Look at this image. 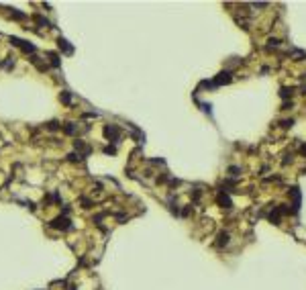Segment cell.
I'll use <instances>...</instances> for the list:
<instances>
[{
  "instance_id": "cell-1",
  "label": "cell",
  "mask_w": 306,
  "mask_h": 290,
  "mask_svg": "<svg viewBox=\"0 0 306 290\" xmlns=\"http://www.w3.org/2000/svg\"><path fill=\"white\" fill-rule=\"evenodd\" d=\"M10 43H14V45H18V47H23L25 51H29V53L35 51V47H33L31 43H27V41H23V39H17V37H10Z\"/></svg>"
},
{
  "instance_id": "cell-2",
  "label": "cell",
  "mask_w": 306,
  "mask_h": 290,
  "mask_svg": "<svg viewBox=\"0 0 306 290\" xmlns=\"http://www.w3.org/2000/svg\"><path fill=\"white\" fill-rule=\"evenodd\" d=\"M59 47H63V49H65V53H72V51H73V49L68 45V41H63V39H59Z\"/></svg>"
}]
</instances>
